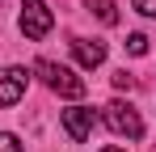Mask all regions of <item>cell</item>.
<instances>
[{"instance_id": "cell-5", "label": "cell", "mask_w": 156, "mask_h": 152, "mask_svg": "<svg viewBox=\"0 0 156 152\" xmlns=\"http://www.w3.org/2000/svg\"><path fill=\"white\" fill-rule=\"evenodd\" d=\"M93 123H97V114H93L89 106H72V110H63V131H68L76 144H84V139L93 135Z\"/></svg>"}, {"instance_id": "cell-3", "label": "cell", "mask_w": 156, "mask_h": 152, "mask_svg": "<svg viewBox=\"0 0 156 152\" xmlns=\"http://www.w3.org/2000/svg\"><path fill=\"white\" fill-rule=\"evenodd\" d=\"M17 25H21V34L26 38H47L51 34V25H55V13L42 4V0H21V17H17Z\"/></svg>"}, {"instance_id": "cell-1", "label": "cell", "mask_w": 156, "mask_h": 152, "mask_svg": "<svg viewBox=\"0 0 156 152\" xmlns=\"http://www.w3.org/2000/svg\"><path fill=\"white\" fill-rule=\"evenodd\" d=\"M34 76H42V85L51 89V93H59V97H84V80H80L72 68H63V63H55V59H38L34 63Z\"/></svg>"}, {"instance_id": "cell-12", "label": "cell", "mask_w": 156, "mask_h": 152, "mask_svg": "<svg viewBox=\"0 0 156 152\" xmlns=\"http://www.w3.org/2000/svg\"><path fill=\"white\" fill-rule=\"evenodd\" d=\"M101 152H127V148H114V144H110V148H101Z\"/></svg>"}, {"instance_id": "cell-8", "label": "cell", "mask_w": 156, "mask_h": 152, "mask_svg": "<svg viewBox=\"0 0 156 152\" xmlns=\"http://www.w3.org/2000/svg\"><path fill=\"white\" fill-rule=\"evenodd\" d=\"M127 51L131 55H148V34H127Z\"/></svg>"}, {"instance_id": "cell-2", "label": "cell", "mask_w": 156, "mask_h": 152, "mask_svg": "<svg viewBox=\"0 0 156 152\" xmlns=\"http://www.w3.org/2000/svg\"><path fill=\"white\" fill-rule=\"evenodd\" d=\"M101 123L114 131V135H127V139H139L144 135V118L131 110L127 101H110V106H101Z\"/></svg>"}, {"instance_id": "cell-11", "label": "cell", "mask_w": 156, "mask_h": 152, "mask_svg": "<svg viewBox=\"0 0 156 152\" xmlns=\"http://www.w3.org/2000/svg\"><path fill=\"white\" fill-rule=\"evenodd\" d=\"M114 89H135V76H127V72H114Z\"/></svg>"}, {"instance_id": "cell-7", "label": "cell", "mask_w": 156, "mask_h": 152, "mask_svg": "<svg viewBox=\"0 0 156 152\" xmlns=\"http://www.w3.org/2000/svg\"><path fill=\"white\" fill-rule=\"evenodd\" d=\"M84 9L101 25H118V4H114V0H84Z\"/></svg>"}, {"instance_id": "cell-4", "label": "cell", "mask_w": 156, "mask_h": 152, "mask_svg": "<svg viewBox=\"0 0 156 152\" xmlns=\"http://www.w3.org/2000/svg\"><path fill=\"white\" fill-rule=\"evenodd\" d=\"M30 89V72L26 68H0V110L17 106Z\"/></svg>"}, {"instance_id": "cell-9", "label": "cell", "mask_w": 156, "mask_h": 152, "mask_svg": "<svg viewBox=\"0 0 156 152\" xmlns=\"http://www.w3.org/2000/svg\"><path fill=\"white\" fill-rule=\"evenodd\" d=\"M0 152H21V139L13 131H0Z\"/></svg>"}, {"instance_id": "cell-10", "label": "cell", "mask_w": 156, "mask_h": 152, "mask_svg": "<svg viewBox=\"0 0 156 152\" xmlns=\"http://www.w3.org/2000/svg\"><path fill=\"white\" fill-rule=\"evenodd\" d=\"M135 13H144V17H156V0H135Z\"/></svg>"}, {"instance_id": "cell-6", "label": "cell", "mask_w": 156, "mask_h": 152, "mask_svg": "<svg viewBox=\"0 0 156 152\" xmlns=\"http://www.w3.org/2000/svg\"><path fill=\"white\" fill-rule=\"evenodd\" d=\"M72 55H76L80 68H101L105 63V42H97V38H76V42H72Z\"/></svg>"}]
</instances>
